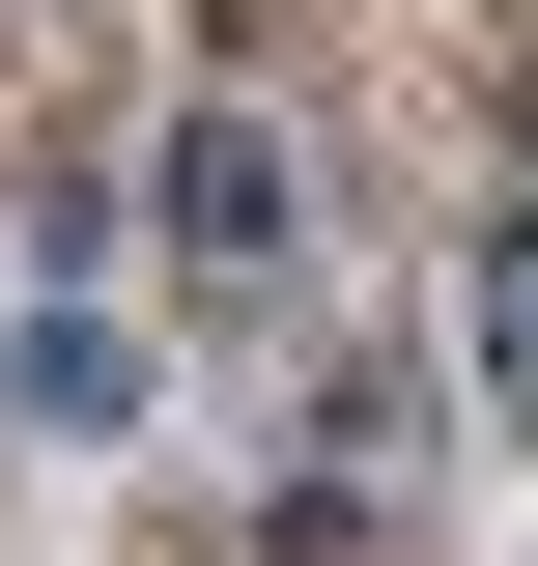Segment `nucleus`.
I'll return each instance as SVG.
<instances>
[{
  "mask_svg": "<svg viewBox=\"0 0 538 566\" xmlns=\"http://www.w3.org/2000/svg\"><path fill=\"white\" fill-rule=\"evenodd\" d=\"M170 255H283V142H256V114L170 142Z\"/></svg>",
  "mask_w": 538,
  "mask_h": 566,
  "instance_id": "obj_1",
  "label": "nucleus"
}]
</instances>
